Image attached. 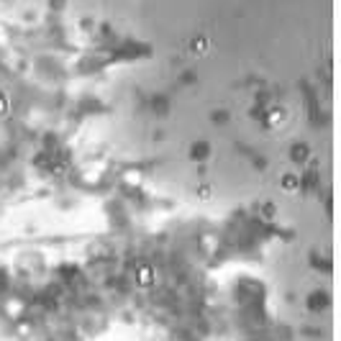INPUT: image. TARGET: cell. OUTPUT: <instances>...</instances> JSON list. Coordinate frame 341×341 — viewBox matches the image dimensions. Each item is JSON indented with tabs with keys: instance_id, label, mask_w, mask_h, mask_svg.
Wrapping results in <instances>:
<instances>
[{
	"instance_id": "52a82bcc",
	"label": "cell",
	"mask_w": 341,
	"mask_h": 341,
	"mask_svg": "<svg viewBox=\"0 0 341 341\" xmlns=\"http://www.w3.org/2000/svg\"><path fill=\"white\" fill-rule=\"evenodd\" d=\"M190 157H193V159H205L208 157V144H195L193 149H190Z\"/></svg>"
},
{
	"instance_id": "8fae6325",
	"label": "cell",
	"mask_w": 341,
	"mask_h": 341,
	"mask_svg": "<svg viewBox=\"0 0 341 341\" xmlns=\"http://www.w3.org/2000/svg\"><path fill=\"white\" fill-rule=\"evenodd\" d=\"M213 121H216V123L221 121V123H223V121H228V113H226V111H216V113H213Z\"/></svg>"
},
{
	"instance_id": "9c48e42d",
	"label": "cell",
	"mask_w": 341,
	"mask_h": 341,
	"mask_svg": "<svg viewBox=\"0 0 341 341\" xmlns=\"http://www.w3.org/2000/svg\"><path fill=\"white\" fill-rule=\"evenodd\" d=\"M8 111H11V100L6 93H0V116H8Z\"/></svg>"
},
{
	"instance_id": "6da1fadb",
	"label": "cell",
	"mask_w": 341,
	"mask_h": 341,
	"mask_svg": "<svg viewBox=\"0 0 341 341\" xmlns=\"http://www.w3.org/2000/svg\"><path fill=\"white\" fill-rule=\"evenodd\" d=\"M285 123H287V113H285V108L274 105V108H269V111H267V116H264V126H267V129H282Z\"/></svg>"
},
{
	"instance_id": "277c9868",
	"label": "cell",
	"mask_w": 341,
	"mask_h": 341,
	"mask_svg": "<svg viewBox=\"0 0 341 341\" xmlns=\"http://www.w3.org/2000/svg\"><path fill=\"white\" fill-rule=\"evenodd\" d=\"M208 49H210L208 36H195V39H190V52H193V54H205Z\"/></svg>"
},
{
	"instance_id": "7a4b0ae2",
	"label": "cell",
	"mask_w": 341,
	"mask_h": 341,
	"mask_svg": "<svg viewBox=\"0 0 341 341\" xmlns=\"http://www.w3.org/2000/svg\"><path fill=\"white\" fill-rule=\"evenodd\" d=\"M154 280H157V272H154L152 264H139L136 267V282H139V287H152Z\"/></svg>"
},
{
	"instance_id": "30bf717a",
	"label": "cell",
	"mask_w": 341,
	"mask_h": 341,
	"mask_svg": "<svg viewBox=\"0 0 341 341\" xmlns=\"http://www.w3.org/2000/svg\"><path fill=\"white\" fill-rule=\"evenodd\" d=\"M274 213H277V208H274L272 203H264V205H262V216H264V218H272Z\"/></svg>"
},
{
	"instance_id": "3957f363",
	"label": "cell",
	"mask_w": 341,
	"mask_h": 341,
	"mask_svg": "<svg viewBox=\"0 0 341 341\" xmlns=\"http://www.w3.org/2000/svg\"><path fill=\"white\" fill-rule=\"evenodd\" d=\"M290 159H292L295 164H305V162L310 159V149H308V144H295L292 152H290Z\"/></svg>"
},
{
	"instance_id": "ba28073f",
	"label": "cell",
	"mask_w": 341,
	"mask_h": 341,
	"mask_svg": "<svg viewBox=\"0 0 341 341\" xmlns=\"http://www.w3.org/2000/svg\"><path fill=\"white\" fill-rule=\"evenodd\" d=\"M210 195H213V190H210V185H208V182L198 185V198H200V200H208Z\"/></svg>"
},
{
	"instance_id": "5b68a950",
	"label": "cell",
	"mask_w": 341,
	"mask_h": 341,
	"mask_svg": "<svg viewBox=\"0 0 341 341\" xmlns=\"http://www.w3.org/2000/svg\"><path fill=\"white\" fill-rule=\"evenodd\" d=\"M280 185H282V190H285V193H295V190L300 187V177H297V175H292V172H287V175H282Z\"/></svg>"
},
{
	"instance_id": "8992f818",
	"label": "cell",
	"mask_w": 341,
	"mask_h": 341,
	"mask_svg": "<svg viewBox=\"0 0 341 341\" xmlns=\"http://www.w3.org/2000/svg\"><path fill=\"white\" fill-rule=\"evenodd\" d=\"M328 305V297L323 295V292H313L310 297H308V308L310 310H323Z\"/></svg>"
}]
</instances>
